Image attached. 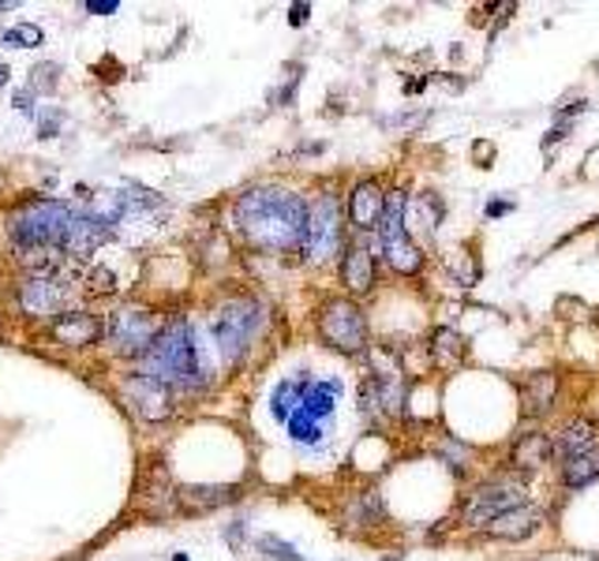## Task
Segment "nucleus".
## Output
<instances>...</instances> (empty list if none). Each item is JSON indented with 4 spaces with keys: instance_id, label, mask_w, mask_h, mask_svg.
<instances>
[{
    "instance_id": "obj_1",
    "label": "nucleus",
    "mask_w": 599,
    "mask_h": 561,
    "mask_svg": "<svg viewBox=\"0 0 599 561\" xmlns=\"http://www.w3.org/2000/svg\"><path fill=\"white\" fill-rule=\"evenodd\" d=\"M237 225L244 240L270 254L303 251V232H308V202L289 187H251L237 202Z\"/></svg>"
},
{
    "instance_id": "obj_2",
    "label": "nucleus",
    "mask_w": 599,
    "mask_h": 561,
    "mask_svg": "<svg viewBox=\"0 0 599 561\" xmlns=\"http://www.w3.org/2000/svg\"><path fill=\"white\" fill-rule=\"evenodd\" d=\"M72 210L61 199H27L8 210L4 229L16 248V259L34 266V273L53 270V251L64 243Z\"/></svg>"
},
{
    "instance_id": "obj_3",
    "label": "nucleus",
    "mask_w": 599,
    "mask_h": 561,
    "mask_svg": "<svg viewBox=\"0 0 599 561\" xmlns=\"http://www.w3.org/2000/svg\"><path fill=\"white\" fill-rule=\"evenodd\" d=\"M143 360H146V374L162 378L165 386H173V389L195 393L206 386V356L199 349L195 330L188 326V319L165 322Z\"/></svg>"
},
{
    "instance_id": "obj_4",
    "label": "nucleus",
    "mask_w": 599,
    "mask_h": 561,
    "mask_svg": "<svg viewBox=\"0 0 599 561\" xmlns=\"http://www.w3.org/2000/svg\"><path fill=\"white\" fill-rule=\"evenodd\" d=\"M262 322H267V308H262L255 297H229L214 311L210 330H214V344H218L225 363H240L244 352L251 349V341L262 333Z\"/></svg>"
},
{
    "instance_id": "obj_5",
    "label": "nucleus",
    "mask_w": 599,
    "mask_h": 561,
    "mask_svg": "<svg viewBox=\"0 0 599 561\" xmlns=\"http://www.w3.org/2000/svg\"><path fill=\"white\" fill-rule=\"evenodd\" d=\"M379 240H382V259L390 262V270L401 278L424 270V251L412 243L409 225H405V191H390L386 206H382L379 218Z\"/></svg>"
},
{
    "instance_id": "obj_6",
    "label": "nucleus",
    "mask_w": 599,
    "mask_h": 561,
    "mask_svg": "<svg viewBox=\"0 0 599 561\" xmlns=\"http://www.w3.org/2000/svg\"><path fill=\"white\" fill-rule=\"evenodd\" d=\"M338 382H311L300 378V401L292 408V416L285 419V430H289L292 441H303V446H319L322 430L333 416V405H338Z\"/></svg>"
},
{
    "instance_id": "obj_7",
    "label": "nucleus",
    "mask_w": 599,
    "mask_h": 561,
    "mask_svg": "<svg viewBox=\"0 0 599 561\" xmlns=\"http://www.w3.org/2000/svg\"><path fill=\"white\" fill-rule=\"evenodd\" d=\"M525 501H528V490L517 476H495V479H484V484L465 498L461 520H465V528L484 531L490 520H498L503 513H509V509L525 506Z\"/></svg>"
},
{
    "instance_id": "obj_8",
    "label": "nucleus",
    "mask_w": 599,
    "mask_h": 561,
    "mask_svg": "<svg viewBox=\"0 0 599 561\" xmlns=\"http://www.w3.org/2000/svg\"><path fill=\"white\" fill-rule=\"evenodd\" d=\"M319 333L341 356H360L368 349V319H363L360 303L333 297L319 308Z\"/></svg>"
},
{
    "instance_id": "obj_9",
    "label": "nucleus",
    "mask_w": 599,
    "mask_h": 561,
    "mask_svg": "<svg viewBox=\"0 0 599 561\" xmlns=\"http://www.w3.org/2000/svg\"><path fill=\"white\" fill-rule=\"evenodd\" d=\"M19 308H23L27 319H61L64 311H72L75 289L72 281H64L61 273L42 270L31 273L23 284H19Z\"/></svg>"
},
{
    "instance_id": "obj_10",
    "label": "nucleus",
    "mask_w": 599,
    "mask_h": 561,
    "mask_svg": "<svg viewBox=\"0 0 599 561\" xmlns=\"http://www.w3.org/2000/svg\"><path fill=\"white\" fill-rule=\"evenodd\" d=\"M341 251V206L330 191H322L308 206V232H303V254L308 262H330Z\"/></svg>"
},
{
    "instance_id": "obj_11",
    "label": "nucleus",
    "mask_w": 599,
    "mask_h": 561,
    "mask_svg": "<svg viewBox=\"0 0 599 561\" xmlns=\"http://www.w3.org/2000/svg\"><path fill=\"white\" fill-rule=\"evenodd\" d=\"M165 322L158 319L154 311H146V308H127L121 314H113V322L105 330H110V341H113V349H116V356H124V360H140L151 352V344L154 337L162 333Z\"/></svg>"
},
{
    "instance_id": "obj_12",
    "label": "nucleus",
    "mask_w": 599,
    "mask_h": 561,
    "mask_svg": "<svg viewBox=\"0 0 599 561\" xmlns=\"http://www.w3.org/2000/svg\"><path fill=\"white\" fill-rule=\"evenodd\" d=\"M124 401L132 405V412L146 423H165L176 412L173 386H165L162 378L146 371H135L124 378Z\"/></svg>"
},
{
    "instance_id": "obj_13",
    "label": "nucleus",
    "mask_w": 599,
    "mask_h": 561,
    "mask_svg": "<svg viewBox=\"0 0 599 561\" xmlns=\"http://www.w3.org/2000/svg\"><path fill=\"white\" fill-rule=\"evenodd\" d=\"M49 333H53V341L64 344V349H91V344L102 341L105 322L86 311H64L61 319H53Z\"/></svg>"
},
{
    "instance_id": "obj_14",
    "label": "nucleus",
    "mask_w": 599,
    "mask_h": 561,
    "mask_svg": "<svg viewBox=\"0 0 599 561\" xmlns=\"http://www.w3.org/2000/svg\"><path fill=\"white\" fill-rule=\"evenodd\" d=\"M547 513L539 506H533V501H525V506L509 509V513H503L498 520H490V524L484 528L490 539H509V543H520V539L536 536L539 528H544Z\"/></svg>"
},
{
    "instance_id": "obj_15",
    "label": "nucleus",
    "mask_w": 599,
    "mask_h": 561,
    "mask_svg": "<svg viewBox=\"0 0 599 561\" xmlns=\"http://www.w3.org/2000/svg\"><path fill=\"white\" fill-rule=\"evenodd\" d=\"M551 435H544V430H520V435L514 438V446H509V465L520 471V476H533V471H539L551 460Z\"/></svg>"
},
{
    "instance_id": "obj_16",
    "label": "nucleus",
    "mask_w": 599,
    "mask_h": 561,
    "mask_svg": "<svg viewBox=\"0 0 599 561\" xmlns=\"http://www.w3.org/2000/svg\"><path fill=\"white\" fill-rule=\"evenodd\" d=\"M382 206H386V191L379 187V180H360L349 191V221L357 225L360 232L379 229Z\"/></svg>"
},
{
    "instance_id": "obj_17",
    "label": "nucleus",
    "mask_w": 599,
    "mask_h": 561,
    "mask_svg": "<svg viewBox=\"0 0 599 561\" xmlns=\"http://www.w3.org/2000/svg\"><path fill=\"white\" fill-rule=\"evenodd\" d=\"M555 397H558V374L551 371H536L520 382V405H525L528 419L547 416L555 408Z\"/></svg>"
},
{
    "instance_id": "obj_18",
    "label": "nucleus",
    "mask_w": 599,
    "mask_h": 561,
    "mask_svg": "<svg viewBox=\"0 0 599 561\" xmlns=\"http://www.w3.org/2000/svg\"><path fill=\"white\" fill-rule=\"evenodd\" d=\"M105 236H110V218H72L61 248H68V254H75V259H86L102 248Z\"/></svg>"
},
{
    "instance_id": "obj_19",
    "label": "nucleus",
    "mask_w": 599,
    "mask_h": 561,
    "mask_svg": "<svg viewBox=\"0 0 599 561\" xmlns=\"http://www.w3.org/2000/svg\"><path fill=\"white\" fill-rule=\"evenodd\" d=\"M599 438V423L596 419H569L562 430H558V438H551V453L558 460H569V457H581L596 446Z\"/></svg>"
},
{
    "instance_id": "obj_20",
    "label": "nucleus",
    "mask_w": 599,
    "mask_h": 561,
    "mask_svg": "<svg viewBox=\"0 0 599 561\" xmlns=\"http://www.w3.org/2000/svg\"><path fill=\"white\" fill-rule=\"evenodd\" d=\"M341 284L352 297H368L375 289V254L368 248H349L345 259H341Z\"/></svg>"
},
{
    "instance_id": "obj_21",
    "label": "nucleus",
    "mask_w": 599,
    "mask_h": 561,
    "mask_svg": "<svg viewBox=\"0 0 599 561\" xmlns=\"http://www.w3.org/2000/svg\"><path fill=\"white\" fill-rule=\"evenodd\" d=\"M465 352H468V344L457 330L442 326V330L431 333V360H435L442 371L461 367V363H465Z\"/></svg>"
},
{
    "instance_id": "obj_22",
    "label": "nucleus",
    "mask_w": 599,
    "mask_h": 561,
    "mask_svg": "<svg viewBox=\"0 0 599 561\" xmlns=\"http://www.w3.org/2000/svg\"><path fill=\"white\" fill-rule=\"evenodd\" d=\"M233 495H237L233 487H180L176 501H180L184 513H210V509L233 501Z\"/></svg>"
},
{
    "instance_id": "obj_23",
    "label": "nucleus",
    "mask_w": 599,
    "mask_h": 561,
    "mask_svg": "<svg viewBox=\"0 0 599 561\" xmlns=\"http://www.w3.org/2000/svg\"><path fill=\"white\" fill-rule=\"evenodd\" d=\"M592 479H599V446L581 453V457L562 460V484L566 487H588Z\"/></svg>"
},
{
    "instance_id": "obj_24",
    "label": "nucleus",
    "mask_w": 599,
    "mask_h": 561,
    "mask_svg": "<svg viewBox=\"0 0 599 561\" xmlns=\"http://www.w3.org/2000/svg\"><path fill=\"white\" fill-rule=\"evenodd\" d=\"M300 401V378H289V382H278V389H273L270 397V408H273V419H289L292 408H297Z\"/></svg>"
},
{
    "instance_id": "obj_25",
    "label": "nucleus",
    "mask_w": 599,
    "mask_h": 561,
    "mask_svg": "<svg viewBox=\"0 0 599 561\" xmlns=\"http://www.w3.org/2000/svg\"><path fill=\"white\" fill-rule=\"evenodd\" d=\"M0 45H12V49H34V45H42V27L23 23V27H12V31H0Z\"/></svg>"
},
{
    "instance_id": "obj_26",
    "label": "nucleus",
    "mask_w": 599,
    "mask_h": 561,
    "mask_svg": "<svg viewBox=\"0 0 599 561\" xmlns=\"http://www.w3.org/2000/svg\"><path fill=\"white\" fill-rule=\"evenodd\" d=\"M259 550L267 554L270 561H300V554L292 550L289 543H281L278 536H259Z\"/></svg>"
},
{
    "instance_id": "obj_27",
    "label": "nucleus",
    "mask_w": 599,
    "mask_h": 561,
    "mask_svg": "<svg viewBox=\"0 0 599 561\" xmlns=\"http://www.w3.org/2000/svg\"><path fill=\"white\" fill-rule=\"evenodd\" d=\"M56 72H61L56 64H38L34 67V91H53V86H56Z\"/></svg>"
},
{
    "instance_id": "obj_28",
    "label": "nucleus",
    "mask_w": 599,
    "mask_h": 561,
    "mask_svg": "<svg viewBox=\"0 0 599 561\" xmlns=\"http://www.w3.org/2000/svg\"><path fill=\"white\" fill-rule=\"evenodd\" d=\"M91 292H97V297L113 292V273H110V270H94V273H91Z\"/></svg>"
},
{
    "instance_id": "obj_29",
    "label": "nucleus",
    "mask_w": 599,
    "mask_h": 561,
    "mask_svg": "<svg viewBox=\"0 0 599 561\" xmlns=\"http://www.w3.org/2000/svg\"><path fill=\"white\" fill-rule=\"evenodd\" d=\"M86 12H102V15H110V12H116V4L110 0V4H105V0H91V4H86Z\"/></svg>"
},
{
    "instance_id": "obj_30",
    "label": "nucleus",
    "mask_w": 599,
    "mask_h": 561,
    "mask_svg": "<svg viewBox=\"0 0 599 561\" xmlns=\"http://www.w3.org/2000/svg\"><path fill=\"white\" fill-rule=\"evenodd\" d=\"M506 210H509V202H490L487 206V218H503Z\"/></svg>"
},
{
    "instance_id": "obj_31",
    "label": "nucleus",
    "mask_w": 599,
    "mask_h": 561,
    "mask_svg": "<svg viewBox=\"0 0 599 561\" xmlns=\"http://www.w3.org/2000/svg\"><path fill=\"white\" fill-rule=\"evenodd\" d=\"M303 19H308V4H297L292 8V23H303Z\"/></svg>"
},
{
    "instance_id": "obj_32",
    "label": "nucleus",
    "mask_w": 599,
    "mask_h": 561,
    "mask_svg": "<svg viewBox=\"0 0 599 561\" xmlns=\"http://www.w3.org/2000/svg\"><path fill=\"white\" fill-rule=\"evenodd\" d=\"M4 83H8V64L0 61V86H4Z\"/></svg>"
},
{
    "instance_id": "obj_33",
    "label": "nucleus",
    "mask_w": 599,
    "mask_h": 561,
    "mask_svg": "<svg viewBox=\"0 0 599 561\" xmlns=\"http://www.w3.org/2000/svg\"><path fill=\"white\" fill-rule=\"evenodd\" d=\"M8 8H16L12 0H0V12H8Z\"/></svg>"
},
{
    "instance_id": "obj_34",
    "label": "nucleus",
    "mask_w": 599,
    "mask_h": 561,
    "mask_svg": "<svg viewBox=\"0 0 599 561\" xmlns=\"http://www.w3.org/2000/svg\"><path fill=\"white\" fill-rule=\"evenodd\" d=\"M176 561H188V558H184V554H176Z\"/></svg>"
}]
</instances>
